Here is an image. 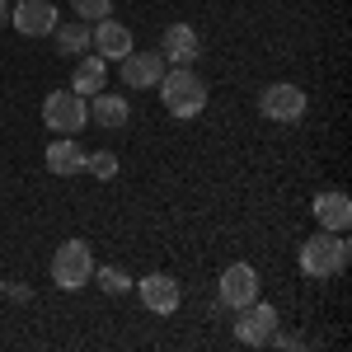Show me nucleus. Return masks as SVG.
Masks as SVG:
<instances>
[{"label":"nucleus","mask_w":352,"mask_h":352,"mask_svg":"<svg viewBox=\"0 0 352 352\" xmlns=\"http://www.w3.org/2000/svg\"><path fill=\"white\" fill-rule=\"evenodd\" d=\"M89 277H94V254H89V244L66 240L52 254V282L61 287V292H80Z\"/></svg>","instance_id":"obj_2"},{"label":"nucleus","mask_w":352,"mask_h":352,"mask_svg":"<svg viewBox=\"0 0 352 352\" xmlns=\"http://www.w3.org/2000/svg\"><path fill=\"white\" fill-rule=\"evenodd\" d=\"M76 14H80L85 24H99V19L113 14V0H76Z\"/></svg>","instance_id":"obj_19"},{"label":"nucleus","mask_w":352,"mask_h":352,"mask_svg":"<svg viewBox=\"0 0 352 352\" xmlns=\"http://www.w3.org/2000/svg\"><path fill=\"white\" fill-rule=\"evenodd\" d=\"M89 47H94V56H104V61H122L136 43H132V28L127 24L99 19V24H89Z\"/></svg>","instance_id":"obj_7"},{"label":"nucleus","mask_w":352,"mask_h":352,"mask_svg":"<svg viewBox=\"0 0 352 352\" xmlns=\"http://www.w3.org/2000/svg\"><path fill=\"white\" fill-rule=\"evenodd\" d=\"M221 300L235 305V310H244L249 300H258V272L249 268V263H230V268L221 272Z\"/></svg>","instance_id":"obj_9"},{"label":"nucleus","mask_w":352,"mask_h":352,"mask_svg":"<svg viewBox=\"0 0 352 352\" xmlns=\"http://www.w3.org/2000/svg\"><path fill=\"white\" fill-rule=\"evenodd\" d=\"M197 28H188V24H169L164 28V38H160V52H164V61H174V66H192L197 61Z\"/></svg>","instance_id":"obj_12"},{"label":"nucleus","mask_w":352,"mask_h":352,"mask_svg":"<svg viewBox=\"0 0 352 352\" xmlns=\"http://www.w3.org/2000/svg\"><path fill=\"white\" fill-rule=\"evenodd\" d=\"M160 99L174 118H197V113L207 109V85L197 80L188 66H174V71L160 76Z\"/></svg>","instance_id":"obj_1"},{"label":"nucleus","mask_w":352,"mask_h":352,"mask_svg":"<svg viewBox=\"0 0 352 352\" xmlns=\"http://www.w3.org/2000/svg\"><path fill=\"white\" fill-rule=\"evenodd\" d=\"M52 33H56V52L61 56H80L85 47H89V24H85V19L61 24V28H52Z\"/></svg>","instance_id":"obj_17"},{"label":"nucleus","mask_w":352,"mask_h":352,"mask_svg":"<svg viewBox=\"0 0 352 352\" xmlns=\"http://www.w3.org/2000/svg\"><path fill=\"white\" fill-rule=\"evenodd\" d=\"M99 287L113 292V296H122V292H132V277H127L122 268H99Z\"/></svg>","instance_id":"obj_20"},{"label":"nucleus","mask_w":352,"mask_h":352,"mask_svg":"<svg viewBox=\"0 0 352 352\" xmlns=\"http://www.w3.org/2000/svg\"><path fill=\"white\" fill-rule=\"evenodd\" d=\"M10 24L24 38H47L56 28V5L52 0H14L10 5Z\"/></svg>","instance_id":"obj_5"},{"label":"nucleus","mask_w":352,"mask_h":352,"mask_svg":"<svg viewBox=\"0 0 352 352\" xmlns=\"http://www.w3.org/2000/svg\"><path fill=\"white\" fill-rule=\"evenodd\" d=\"M127 99H122V94H94V104H89V118H94V122H99V127H113V132H118V127H127Z\"/></svg>","instance_id":"obj_16"},{"label":"nucleus","mask_w":352,"mask_h":352,"mask_svg":"<svg viewBox=\"0 0 352 352\" xmlns=\"http://www.w3.org/2000/svg\"><path fill=\"white\" fill-rule=\"evenodd\" d=\"M300 268L305 277H333V272L348 268V240H333V235H315V240L300 244Z\"/></svg>","instance_id":"obj_3"},{"label":"nucleus","mask_w":352,"mask_h":352,"mask_svg":"<svg viewBox=\"0 0 352 352\" xmlns=\"http://www.w3.org/2000/svg\"><path fill=\"white\" fill-rule=\"evenodd\" d=\"M0 296H14V300H19V305H28V300H33V287H5Z\"/></svg>","instance_id":"obj_21"},{"label":"nucleus","mask_w":352,"mask_h":352,"mask_svg":"<svg viewBox=\"0 0 352 352\" xmlns=\"http://www.w3.org/2000/svg\"><path fill=\"white\" fill-rule=\"evenodd\" d=\"M0 24H10V0H0Z\"/></svg>","instance_id":"obj_22"},{"label":"nucleus","mask_w":352,"mask_h":352,"mask_svg":"<svg viewBox=\"0 0 352 352\" xmlns=\"http://www.w3.org/2000/svg\"><path fill=\"white\" fill-rule=\"evenodd\" d=\"M85 169H89L94 179H113V174H118V155H113V151H94V155H85Z\"/></svg>","instance_id":"obj_18"},{"label":"nucleus","mask_w":352,"mask_h":352,"mask_svg":"<svg viewBox=\"0 0 352 352\" xmlns=\"http://www.w3.org/2000/svg\"><path fill=\"white\" fill-rule=\"evenodd\" d=\"M0 292H5V282H0Z\"/></svg>","instance_id":"obj_23"},{"label":"nucleus","mask_w":352,"mask_h":352,"mask_svg":"<svg viewBox=\"0 0 352 352\" xmlns=\"http://www.w3.org/2000/svg\"><path fill=\"white\" fill-rule=\"evenodd\" d=\"M272 333H277V310L263 305V300H249L244 315L235 320V338L249 343V348H263V343H272Z\"/></svg>","instance_id":"obj_6"},{"label":"nucleus","mask_w":352,"mask_h":352,"mask_svg":"<svg viewBox=\"0 0 352 352\" xmlns=\"http://www.w3.org/2000/svg\"><path fill=\"white\" fill-rule=\"evenodd\" d=\"M47 169L61 174V179H66V174H80L85 169V151L71 141V136H56L52 146H47Z\"/></svg>","instance_id":"obj_14"},{"label":"nucleus","mask_w":352,"mask_h":352,"mask_svg":"<svg viewBox=\"0 0 352 352\" xmlns=\"http://www.w3.org/2000/svg\"><path fill=\"white\" fill-rule=\"evenodd\" d=\"M99 89H104V56H80L76 61V76H71V94L94 99Z\"/></svg>","instance_id":"obj_15"},{"label":"nucleus","mask_w":352,"mask_h":352,"mask_svg":"<svg viewBox=\"0 0 352 352\" xmlns=\"http://www.w3.org/2000/svg\"><path fill=\"white\" fill-rule=\"evenodd\" d=\"M179 300H184V292H179V282H174L169 272H151V277H141V305H146V310H155V315H174Z\"/></svg>","instance_id":"obj_10"},{"label":"nucleus","mask_w":352,"mask_h":352,"mask_svg":"<svg viewBox=\"0 0 352 352\" xmlns=\"http://www.w3.org/2000/svg\"><path fill=\"white\" fill-rule=\"evenodd\" d=\"M164 76V52H127L122 56V80L132 85V89H146V85H160Z\"/></svg>","instance_id":"obj_11"},{"label":"nucleus","mask_w":352,"mask_h":352,"mask_svg":"<svg viewBox=\"0 0 352 352\" xmlns=\"http://www.w3.org/2000/svg\"><path fill=\"white\" fill-rule=\"evenodd\" d=\"M43 122L56 127L61 136H71L89 122V104H85L80 94H71V89H56V94H47V104H43Z\"/></svg>","instance_id":"obj_4"},{"label":"nucleus","mask_w":352,"mask_h":352,"mask_svg":"<svg viewBox=\"0 0 352 352\" xmlns=\"http://www.w3.org/2000/svg\"><path fill=\"white\" fill-rule=\"evenodd\" d=\"M258 109L272 122H296L300 113H305V89H296V85H268L263 99H258Z\"/></svg>","instance_id":"obj_8"},{"label":"nucleus","mask_w":352,"mask_h":352,"mask_svg":"<svg viewBox=\"0 0 352 352\" xmlns=\"http://www.w3.org/2000/svg\"><path fill=\"white\" fill-rule=\"evenodd\" d=\"M315 217H320V226H324V230L343 235V230H348V221H352L348 192H320V197H315Z\"/></svg>","instance_id":"obj_13"}]
</instances>
